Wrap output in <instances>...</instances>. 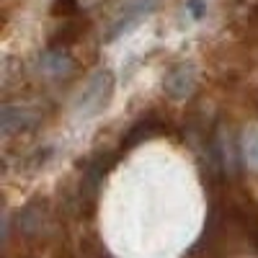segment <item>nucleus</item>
<instances>
[{
    "mask_svg": "<svg viewBox=\"0 0 258 258\" xmlns=\"http://www.w3.org/2000/svg\"><path fill=\"white\" fill-rule=\"evenodd\" d=\"M111 96H114V75L109 70H98L83 85V91L75 101V114L83 116V119L98 116L106 106H109Z\"/></svg>",
    "mask_w": 258,
    "mask_h": 258,
    "instance_id": "1",
    "label": "nucleus"
},
{
    "mask_svg": "<svg viewBox=\"0 0 258 258\" xmlns=\"http://www.w3.org/2000/svg\"><path fill=\"white\" fill-rule=\"evenodd\" d=\"M194 83H197V70H194V64L191 62H181V64H176V68L168 70L163 88L173 101H183V98L191 96Z\"/></svg>",
    "mask_w": 258,
    "mask_h": 258,
    "instance_id": "2",
    "label": "nucleus"
},
{
    "mask_svg": "<svg viewBox=\"0 0 258 258\" xmlns=\"http://www.w3.org/2000/svg\"><path fill=\"white\" fill-rule=\"evenodd\" d=\"M111 165H114V158H111V155H106V153H98L96 158L88 160V165H85V170H83V183H80L83 197H88V199L96 197Z\"/></svg>",
    "mask_w": 258,
    "mask_h": 258,
    "instance_id": "3",
    "label": "nucleus"
},
{
    "mask_svg": "<svg viewBox=\"0 0 258 258\" xmlns=\"http://www.w3.org/2000/svg\"><path fill=\"white\" fill-rule=\"evenodd\" d=\"M47 227V202L44 199H34L29 202L18 214V230L26 235V238H34V235H41Z\"/></svg>",
    "mask_w": 258,
    "mask_h": 258,
    "instance_id": "4",
    "label": "nucleus"
},
{
    "mask_svg": "<svg viewBox=\"0 0 258 258\" xmlns=\"http://www.w3.org/2000/svg\"><path fill=\"white\" fill-rule=\"evenodd\" d=\"M230 222L238 225L253 245V250L258 253V209L250 202H235L230 207Z\"/></svg>",
    "mask_w": 258,
    "mask_h": 258,
    "instance_id": "5",
    "label": "nucleus"
},
{
    "mask_svg": "<svg viewBox=\"0 0 258 258\" xmlns=\"http://www.w3.org/2000/svg\"><path fill=\"white\" fill-rule=\"evenodd\" d=\"M31 124H34V116L26 109H21V106L6 103L3 111H0V132L6 137L13 132H21V129H29Z\"/></svg>",
    "mask_w": 258,
    "mask_h": 258,
    "instance_id": "6",
    "label": "nucleus"
},
{
    "mask_svg": "<svg viewBox=\"0 0 258 258\" xmlns=\"http://www.w3.org/2000/svg\"><path fill=\"white\" fill-rule=\"evenodd\" d=\"M160 121H155V119H145V121H137V124H132L129 126V132L121 137V150H135L137 145H142L145 140H150V137H155L158 132H160Z\"/></svg>",
    "mask_w": 258,
    "mask_h": 258,
    "instance_id": "7",
    "label": "nucleus"
},
{
    "mask_svg": "<svg viewBox=\"0 0 258 258\" xmlns=\"http://www.w3.org/2000/svg\"><path fill=\"white\" fill-rule=\"evenodd\" d=\"M41 70L59 75L64 70H70V57L64 54L62 49H47L44 54H41Z\"/></svg>",
    "mask_w": 258,
    "mask_h": 258,
    "instance_id": "8",
    "label": "nucleus"
},
{
    "mask_svg": "<svg viewBox=\"0 0 258 258\" xmlns=\"http://www.w3.org/2000/svg\"><path fill=\"white\" fill-rule=\"evenodd\" d=\"M243 158L245 163L258 170V129H250V132H245V140H243Z\"/></svg>",
    "mask_w": 258,
    "mask_h": 258,
    "instance_id": "9",
    "label": "nucleus"
},
{
    "mask_svg": "<svg viewBox=\"0 0 258 258\" xmlns=\"http://www.w3.org/2000/svg\"><path fill=\"white\" fill-rule=\"evenodd\" d=\"M52 13L59 18H68L73 13H78V0H54V6H52Z\"/></svg>",
    "mask_w": 258,
    "mask_h": 258,
    "instance_id": "10",
    "label": "nucleus"
},
{
    "mask_svg": "<svg viewBox=\"0 0 258 258\" xmlns=\"http://www.w3.org/2000/svg\"><path fill=\"white\" fill-rule=\"evenodd\" d=\"M186 8H188V13H191L194 18H202L204 11H207V3H204V0H188Z\"/></svg>",
    "mask_w": 258,
    "mask_h": 258,
    "instance_id": "11",
    "label": "nucleus"
},
{
    "mask_svg": "<svg viewBox=\"0 0 258 258\" xmlns=\"http://www.w3.org/2000/svg\"><path fill=\"white\" fill-rule=\"evenodd\" d=\"M52 258H73V253H70V250H68V248H57V250H54V255H52Z\"/></svg>",
    "mask_w": 258,
    "mask_h": 258,
    "instance_id": "12",
    "label": "nucleus"
}]
</instances>
